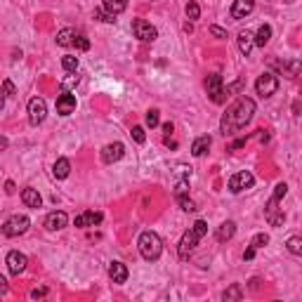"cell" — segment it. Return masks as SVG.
I'll use <instances>...</instances> for the list:
<instances>
[{
	"mask_svg": "<svg viewBox=\"0 0 302 302\" xmlns=\"http://www.w3.org/2000/svg\"><path fill=\"white\" fill-rule=\"evenodd\" d=\"M163 130L168 132V135H172V123H165V125H163Z\"/></svg>",
	"mask_w": 302,
	"mask_h": 302,
	"instance_id": "obj_46",
	"label": "cell"
},
{
	"mask_svg": "<svg viewBox=\"0 0 302 302\" xmlns=\"http://www.w3.org/2000/svg\"><path fill=\"white\" fill-rule=\"evenodd\" d=\"M0 88H2V92H5V97H14V94H17V88H14V83L10 78L2 80V83H0Z\"/></svg>",
	"mask_w": 302,
	"mask_h": 302,
	"instance_id": "obj_36",
	"label": "cell"
},
{
	"mask_svg": "<svg viewBox=\"0 0 302 302\" xmlns=\"http://www.w3.org/2000/svg\"><path fill=\"white\" fill-rule=\"evenodd\" d=\"M191 229H194V232H196L198 236L203 238V236H206V234H208V222H206V220H196Z\"/></svg>",
	"mask_w": 302,
	"mask_h": 302,
	"instance_id": "obj_38",
	"label": "cell"
},
{
	"mask_svg": "<svg viewBox=\"0 0 302 302\" xmlns=\"http://www.w3.org/2000/svg\"><path fill=\"white\" fill-rule=\"evenodd\" d=\"M5 264H7L10 274L19 276L22 272H24V269H26L28 257L24 255V253H19V250H12V253H7V260H5Z\"/></svg>",
	"mask_w": 302,
	"mask_h": 302,
	"instance_id": "obj_11",
	"label": "cell"
},
{
	"mask_svg": "<svg viewBox=\"0 0 302 302\" xmlns=\"http://www.w3.org/2000/svg\"><path fill=\"white\" fill-rule=\"evenodd\" d=\"M234 234H236V222L227 220V222H222L220 227H217V232H215V238H217L220 243H224V241L234 238Z\"/></svg>",
	"mask_w": 302,
	"mask_h": 302,
	"instance_id": "obj_18",
	"label": "cell"
},
{
	"mask_svg": "<svg viewBox=\"0 0 302 302\" xmlns=\"http://www.w3.org/2000/svg\"><path fill=\"white\" fill-rule=\"evenodd\" d=\"M158 120H161V116H158V109H149V111H146V125H149V128H156Z\"/></svg>",
	"mask_w": 302,
	"mask_h": 302,
	"instance_id": "obj_35",
	"label": "cell"
},
{
	"mask_svg": "<svg viewBox=\"0 0 302 302\" xmlns=\"http://www.w3.org/2000/svg\"><path fill=\"white\" fill-rule=\"evenodd\" d=\"M47 116V104H45V99L43 97H33L31 102H28V120H31V125H40L43 120Z\"/></svg>",
	"mask_w": 302,
	"mask_h": 302,
	"instance_id": "obj_9",
	"label": "cell"
},
{
	"mask_svg": "<svg viewBox=\"0 0 302 302\" xmlns=\"http://www.w3.org/2000/svg\"><path fill=\"white\" fill-rule=\"evenodd\" d=\"M206 90H208V97H210L215 104H224L227 97H229V92H227V88H224L220 73H210V76L206 78Z\"/></svg>",
	"mask_w": 302,
	"mask_h": 302,
	"instance_id": "obj_4",
	"label": "cell"
},
{
	"mask_svg": "<svg viewBox=\"0 0 302 302\" xmlns=\"http://www.w3.org/2000/svg\"><path fill=\"white\" fill-rule=\"evenodd\" d=\"M66 224H69V215L64 210H54L45 217V229L47 232H59V229H64Z\"/></svg>",
	"mask_w": 302,
	"mask_h": 302,
	"instance_id": "obj_14",
	"label": "cell"
},
{
	"mask_svg": "<svg viewBox=\"0 0 302 302\" xmlns=\"http://www.w3.org/2000/svg\"><path fill=\"white\" fill-rule=\"evenodd\" d=\"M22 201L26 203L28 208H40L43 206V196L38 194V189H31V186L22 191Z\"/></svg>",
	"mask_w": 302,
	"mask_h": 302,
	"instance_id": "obj_20",
	"label": "cell"
},
{
	"mask_svg": "<svg viewBox=\"0 0 302 302\" xmlns=\"http://www.w3.org/2000/svg\"><path fill=\"white\" fill-rule=\"evenodd\" d=\"M255 184V177H253V172H248V170H241V172H236V175H232L229 177V191L232 194H241L243 189H250Z\"/></svg>",
	"mask_w": 302,
	"mask_h": 302,
	"instance_id": "obj_8",
	"label": "cell"
},
{
	"mask_svg": "<svg viewBox=\"0 0 302 302\" xmlns=\"http://www.w3.org/2000/svg\"><path fill=\"white\" fill-rule=\"evenodd\" d=\"M5 191H7V194H14V191H17L14 182H7V184H5Z\"/></svg>",
	"mask_w": 302,
	"mask_h": 302,
	"instance_id": "obj_45",
	"label": "cell"
},
{
	"mask_svg": "<svg viewBox=\"0 0 302 302\" xmlns=\"http://www.w3.org/2000/svg\"><path fill=\"white\" fill-rule=\"evenodd\" d=\"M246 144V137H241V139H236V142H234V144L229 146V151H236V149H241V146Z\"/></svg>",
	"mask_w": 302,
	"mask_h": 302,
	"instance_id": "obj_41",
	"label": "cell"
},
{
	"mask_svg": "<svg viewBox=\"0 0 302 302\" xmlns=\"http://www.w3.org/2000/svg\"><path fill=\"white\" fill-rule=\"evenodd\" d=\"M7 146H10V142H7V137H0V154H2V151H5Z\"/></svg>",
	"mask_w": 302,
	"mask_h": 302,
	"instance_id": "obj_44",
	"label": "cell"
},
{
	"mask_svg": "<svg viewBox=\"0 0 302 302\" xmlns=\"http://www.w3.org/2000/svg\"><path fill=\"white\" fill-rule=\"evenodd\" d=\"M236 43H238V50H241L243 57H248L250 50H253V45H255V43H253V33H248V31H241Z\"/></svg>",
	"mask_w": 302,
	"mask_h": 302,
	"instance_id": "obj_22",
	"label": "cell"
},
{
	"mask_svg": "<svg viewBox=\"0 0 302 302\" xmlns=\"http://www.w3.org/2000/svg\"><path fill=\"white\" fill-rule=\"evenodd\" d=\"M255 90L260 97H272L276 90H279V78H276V73L272 71H264L260 78L255 80Z\"/></svg>",
	"mask_w": 302,
	"mask_h": 302,
	"instance_id": "obj_6",
	"label": "cell"
},
{
	"mask_svg": "<svg viewBox=\"0 0 302 302\" xmlns=\"http://www.w3.org/2000/svg\"><path fill=\"white\" fill-rule=\"evenodd\" d=\"M73 45H76V50H80V52L90 50V40L85 38V36H76V38H73Z\"/></svg>",
	"mask_w": 302,
	"mask_h": 302,
	"instance_id": "obj_37",
	"label": "cell"
},
{
	"mask_svg": "<svg viewBox=\"0 0 302 302\" xmlns=\"http://www.w3.org/2000/svg\"><path fill=\"white\" fill-rule=\"evenodd\" d=\"M137 248H139V255L146 262H156L161 257V253H163V241L154 232H142L139 238H137Z\"/></svg>",
	"mask_w": 302,
	"mask_h": 302,
	"instance_id": "obj_2",
	"label": "cell"
},
{
	"mask_svg": "<svg viewBox=\"0 0 302 302\" xmlns=\"http://www.w3.org/2000/svg\"><path fill=\"white\" fill-rule=\"evenodd\" d=\"M94 19H99V22H104V24H114V22H116V17L109 14L104 7H102V10H94Z\"/></svg>",
	"mask_w": 302,
	"mask_h": 302,
	"instance_id": "obj_33",
	"label": "cell"
},
{
	"mask_svg": "<svg viewBox=\"0 0 302 302\" xmlns=\"http://www.w3.org/2000/svg\"><path fill=\"white\" fill-rule=\"evenodd\" d=\"M28 227H31V220H28L26 215H12L7 222L2 224V234L7 238H14V236H22V234H26Z\"/></svg>",
	"mask_w": 302,
	"mask_h": 302,
	"instance_id": "obj_5",
	"label": "cell"
},
{
	"mask_svg": "<svg viewBox=\"0 0 302 302\" xmlns=\"http://www.w3.org/2000/svg\"><path fill=\"white\" fill-rule=\"evenodd\" d=\"M253 10H255V0H234V5H232V17L238 22V19H246Z\"/></svg>",
	"mask_w": 302,
	"mask_h": 302,
	"instance_id": "obj_15",
	"label": "cell"
},
{
	"mask_svg": "<svg viewBox=\"0 0 302 302\" xmlns=\"http://www.w3.org/2000/svg\"><path fill=\"white\" fill-rule=\"evenodd\" d=\"M123 156H125V144H123V142H114V144H106L104 149H102V161L109 163V165L120 161Z\"/></svg>",
	"mask_w": 302,
	"mask_h": 302,
	"instance_id": "obj_13",
	"label": "cell"
},
{
	"mask_svg": "<svg viewBox=\"0 0 302 302\" xmlns=\"http://www.w3.org/2000/svg\"><path fill=\"white\" fill-rule=\"evenodd\" d=\"M201 241V236H198L194 229H189V232H184V236L180 238V246H177V255L182 257V260H186L189 255H191V250L196 248V243Z\"/></svg>",
	"mask_w": 302,
	"mask_h": 302,
	"instance_id": "obj_10",
	"label": "cell"
},
{
	"mask_svg": "<svg viewBox=\"0 0 302 302\" xmlns=\"http://www.w3.org/2000/svg\"><path fill=\"white\" fill-rule=\"evenodd\" d=\"M255 257V248L250 246V248H246V253H243V260H253Z\"/></svg>",
	"mask_w": 302,
	"mask_h": 302,
	"instance_id": "obj_43",
	"label": "cell"
},
{
	"mask_svg": "<svg viewBox=\"0 0 302 302\" xmlns=\"http://www.w3.org/2000/svg\"><path fill=\"white\" fill-rule=\"evenodd\" d=\"M5 106V92H2V88H0V109Z\"/></svg>",
	"mask_w": 302,
	"mask_h": 302,
	"instance_id": "obj_47",
	"label": "cell"
},
{
	"mask_svg": "<svg viewBox=\"0 0 302 302\" xmlns=\"http://www.w3.org/2000/svg\"><path fill=\"white\" fill-rule=\"evenodd\" d=\"M253 116H255V102L243 94V97H238L234 104H229L227 114L220 120V132H222L224 137H229V135H234L236 130L246 128L250 120H253Z\"/></svg>",
	"mask_w": 302,
	"mask_h": 302,
	"instance_id": "obj_1",
	"label": "cell"
},
{
	"mask_svg": "<svg viewBox=\"0 0 302 302\" xmlns=\"http://www.w3.org/2000/svg\"><path fill=\"white\" fill-rule=\"evenodd\" d=\"M210 144H212V139L208 137V135H203V137H196L194 139V144H191V156H196V158H201L208 149H210Z\"/></svg>",
	"mask_w": 302,
	"mask_h": 302,
	"instance_id": "obj_19",
	"label": "cell"
},
{
	"mask_svg": "<svg viewBox=\"0 0 302 302\" xmlns=\"http://www.w3.org/2000/svg\"><path fill=\"white\" fill-rule=\"evenodd\" d=\"M76 111V97L69 90H62V94L57 97V114L59 116H71Z\"/></svg>",
	"mask_w": 302,
	"mask_h": 302,
	"instance_id": "obj_12",
	"label": "cell"
},
{
	"mask_svg": "<svg viewBox=\"0 0 302 302\" xmlns=\"http://www.w3.org/2000/svg\"><path fill=\"white\" fill-rule=\"evenodd\" d=\"M267 243H269V236H267V234H255V236H253V241H250V246H253V248L257 250V248H264V246H267Z\"/></svg>",
	"mask_w": 302,
	"mask_h": 302,
	"instance_id": "obj_31",
	"label": "cell"
},
{
	"mask_svg": "<svg viewBox=\"0 0 302 302\" xmlns=\"http://www.w3.org/2000/svg\"><path fill=\"white\" fill-rule=\"evenodd\" d=\"M177 198V203H180V208H182L184 212H196L198 208H196V203L191 201V198L186 196V194H180V196H175Z\"/></svg>",
	"mask_w": 302,
	"mask_h": 302,
	"instance_id": "obj_27",
	"label": "cell"
},
{
	"mask_svg": "<svg viewBox=\"0 0 302 302\" xmlns=\"http://www.w3.org/2000/svg\"><path fill=\"white\" fill-rule=\"evenodd\" d=\"M78 80H80V76H76V71H73V73H69V76L62 80V90H71V88H76V85H78Z\"/></svg>",
	"mask_w": 302,
	"mask_h": 302,
	"instance_id": "obj_30",
	"label": "cell"
},
{
	"mask_svg": "<svg viewBox=\"0 0 302 302\" xmlns=\"http://www.w3.org/2000/svg\"><path fill=\"white\" fill-rule=\"evenodd\" d=\"M186 17H189V19H198V17H201V7H198V2H194V0L186 2Z\"/></svg>",
	"mask_w": 302,
	"mask_h": 302,
	"instance_id": "obj_34",
	"label": "cell"
},
{
	"mask_svg": "<svg viewBox=\"0 0 302 302\" xmlns=\"http://www.w3.org/2000/svg\"><path fill=\"white\" fill-rule=\"evenodd\" d=\"M45 295H47V288H33V290H31V298H33V300L45 298Z\"/></svg>",
	"mask_w": 302,
	"mask_h": 302,
	"instance_id": "obj_40",
	"label": "cell"
},
{
	"mask_svg": "<svg viewBox=\"0 0 302 302\" xmlns=\"http://www.w3.org/2000/svg\"><path fill=\"white\" fill-rule=\"evenodd\" d=\"M69 172H71V161H69V158H57V163H54V168H52L54 177H57V180H66Z\"/></svg>",
	"mask_w": 302,
	"mask_h": 302,
	"instance_id": "obj_21",
	"label": "cell"
},
{
	"mask_svg": "<svg viewBox=\"0 0 302 302\" xmlns=\"http://www.w3.org/2000/svg\"><path fill=\"white\" fill-rule=\"evenodd\" d=\"M62 66H64L69 73H73V71L78 69V57H73V54H66V57H62Z\"/></svg>",
	"mask_w": 302,
	"mask_h": 302,
	"instance_id": "obj_29",
	"label": "cell"
},
{
	"mask_svg": "<svg viewBox=\"0 0 302 302\" xmlns=\"http://www.w3.org/2000/svg\"><path fill=\"white\" fill-rule=\"evenodd\" d=\"M286 248L293 253V255H302V238L300 236H290L286 241Z\"/></svg>",
	"mask_w": 302,
	"mask_h": 302,
	"instance_id": "obj_28",
	"label": "cell"
},
{
	"mask_svg": "<svg viewBox=\"0 0 302 302\" xmlns=\"http://www.w3.org/2000/svg\"><path fill=\"white\" fill-rule=\"evenodd\" d=\"M109 276H111L114 283H125L128 281V267L123 262H118V260H114L109 264Z\"/></svg>",
	"mask_w": 302,
	"mask_h": 302,
	"instance_id": "obj_17",
	"label": "cell"
},
{
	"mask_svg": "<svg viewBox=\"0 0 302 302\" xmlns=\"http://www.w3.org/2000/svg\"><path fill=\"white\" fill-rule=\"evenodd\" d=\"M132 33H135V38H139L142 43H154L158 38L156 26H151L144 19H135L132 22Z\"/></svg>",
	"mask_w": 302,
	"mask_h": 302,
	"instance_id": "obj_7",
	"label": "cell"
},
{
	"mask_svg": "<svg viewBox=\"0 0 302 302\" xmlns=\"http://www.w3.org/2000/svg\"><path fill=\"white\" fill-rule=\"evenodd\" d=\"M102 220H104V215H102V212L85 210V212H80L73 222H76V227H94V224H99Z\"/></svg>",
	"mask_w": 302,
	"mask_h": 302,
	"instance_id": "obj_16",
	"label": "cell"
},
{
	"mask_svg": "<svg viewBox=\"0 0 302 302\" xmlns=\"http://www.w3.org/2000/svg\"><path fill=\"white\" fill-rule=\"evenodd\" d=\"M243 298V290H241V286L238 283H234V286H229V288L222 293V300L229 302V300H241Z\"/></svg>",
	"mask_w": 302,
	"mask_h": 302,
	"instance_id": "obj_26",
	"label": "cell"
},
{
	"mask_svg": "<svg viewBox=\"0 0 302 302\" xmlns=\"http://www.w3.org/2000/svg\"><path fill=\"white\" fill-rule=\"evenodd\" d=\"M102 7H104L109 14H120L125 12V7H128V0H102Z\"/></svg>",
	"mask_w": 302,
	"mask_h": 302,
	"instance_id": "obj_23",
	"label": "cell"
},
{
	"mask_svg": "<svg viewBox=\"0 0 302 302\" xmlns=\"http://www.w3.org/2000/svg\"><path fill=\"white\" fill-rule=\"evenodd\" d=\"M130 135H132V139H135L137 144H144L146 142V135H144V128H142V125H135V128L130 130Z\"/></svg>",
	"mask_w": 302,
	"mask_h": 302,
	"instance_id": "obj_32",
	"label": "cell"
},
{
	"mask_svg": "<svg viewBox=\"0 0 302 302\" xmlns=\"http://www.w3.org/2000/svg\"><path fill=\"white\" fill-rule=\"evenodd\" d=\"M10 290V286H7V281H5V276H0V295H5Z\"/></svg>",
	"mask_w": 302,
	"mask_h": 302,
	"instance_id": "obj_42",
	"label": "cell"
},
{
	"mask_svg": "<svg viewBox=\"0 0 302 302\" xmlns=\"http://www.w3.org/2000/svg\"><path fill=\"white\" fill-rule=\"evenodd\" d=\"M208 31H210V33L215 36V38H220V40L227 38V31H224V28H220V26H210Z\"/></svg>",
	"mask_w": 302,
	"mask_h": 302,
	"instance_id": "obj_39",
	"label": "cell"
},
{
	"mask_svg": "<svg viewBox=\"0 0 302 302\" xmlns=\"http://www.w3.org/2000/svg\"><path fill=\"white\" fill-rule=\"evenodd\" d=\"M286 191H288V184L286 182L276 184L274 196L269 198V203H267V208H264V217H267V222L272 224V227H281V224L286 222V215L279 208V203H281V198L286 196Z\"/></svg>",
	"mask_w": 302,
	"mask_h": 302,
	"instance_id": "obj_3",
	"label": "cell"
},
{
	"mask_svg": "<svg viewBox=\"0 0 302 302\" xmlns=\"http://www.w3.org/2000/svg\"><path fill=\"white\" fill-rule=\"evenodd\" d=\"M269 38H272V26H269V24H262V26L257 28V33L253 36V43L260 45V47H264V45L269 43Z\"/></svg>",
	"mask_w": 302,
	"mask_h": 302,
	"instance_id": "obj_24",
	"label": "cell"
},
{
	"mask_svg": "<svg viewBox=\"0 0 302 302\" xmlns=\"http://www.w3.org/2000/svg\"><path fill=\"white\" fill-rule=\"evenodd\" d=\"M73 38H76V31L73 28H62L57 33V45L59 47H69V45H73Z\"/></svg>",
	"mask_w": 302,
	"mask_h": 302,
	"instance_id": "obj_25",
	"label": "cell"
}]
</instances>
